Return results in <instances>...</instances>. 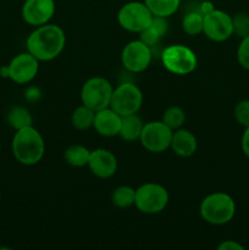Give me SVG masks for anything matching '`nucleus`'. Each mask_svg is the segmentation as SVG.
Here are the masks:
<instances>
[{"label": "nucleus", "instance_id": "1", "mask_svg": "<svg viewBox=\"0 0 249 250\" xmlns=\"http://www.w3.org/2000/svg\"><path fill=\"white\" fill-rule=\"evenodd\" d=\"M65 45V32L60 26L53 23L36 27L26 41L27 51L39 61H51L56 59L62 53Z\"/></svg>", "mask_w": 249, "mask_h": 250}, {"label": "nucleus", "instance_id": "2", "mask_svg": "<svg viewBox=\"0 0 249 250\" xmlns=\"http://www.w3.org/2000/svg\"><path fill=\"white\" fill-rule=\"evenodd\" d=\"M12 154L24 166L37 165L45 153L44 138L33 126L16 131L11 143Z\"/></svg>", "mask_w": 249, "mask_h": 250}, {"label": "nucleus", "instance_id": "3", "mask_svg": "<svg viewBox=\"0 0 249 250\" xmlns=\"http://www.w3.org/2000/svg\"><path fill=\"white\" fill-rule=\"evenodd\" d=\"M199 214L208 224L212 226H222L232 221L236 215V203L227 193H211L200 203Z\"/></svg>", "mask_w": 249, "mask_h": 250}, {"label": "nucleus", "instance_id": "4", "mask_svg": "<svg viewBox=\"0 0 249 250\" xmlns=\"http://www.w3.org/2000/svg\"><path fill=\"white\" fill-rule=\"evenodd\" d=\"M161 62L168 72L177 76H186L197 68L198 59L194 51L183 44L166 46L161 53Z\"/></svg>", "mask_w": 249, "mask_h": 250}, {"label": "nucleus", "instance_id": "5", "mask_svg": "<svg viewBox=\"0 0 249 250\" xmlns=\"http://www.w3.org/2000/svg\"><path fill=\"white\" fill-rule=\"evenodd\" d=\"M170 195L167 189L159 183H144L136 189L134 207L146 215L160 214L167 207Z\"/></svg>", "mask_w": 249, "mask_h": 250}, {"label": "nucleus", "instance_id": "6", "mask_svg": "<svg viewBox=\"0 0 249 250\" xmlns=\"http://www.w3.org/2000/svg\"><path fill=\"white\" fill-rule=\"evenodd\" d=\"M114 87L104 77H92L85 81L81 89V100L82 104L92 109L93 111H99L110 106Z\"/></svg>", "mask_w": 249, "mask_h": 250}, {"label": "nucleus", "instance_id": "7", "mask_svg": "<svg viewBox=\"0 0 249 250\" xmlns=\"http://www.w3.org/2000/svg\"><path fill=\"white\" fill-rule=\"evenodd\" d=\"M153 20V14L145 2L142 1H129L122 5L117 14L119 24L126 31L132 33H141L145 28H148Z\"/></svg>", "mask_w": 249, "mask_h": 250}, {"label": "nucleus", "instance_id": "8", "mask_svg": "<svg viewBox=\"0 0 249 250\" xmlns=\"http://www.w3.org/2000/svg\"><path fill=\"white\" fill-rule=\"evenodd\" d=\"M143 105V93L132 82H124L114 88L110 107L121 116L137 114Z\"/></svg>", "mask_w": 249, "mask_h": 250}, {"label": "nucleus", "instance_id": "9", "mask_svg": "<svg viewBox=\"0 0 249 250\" xmlns=\"http://www.w3.org/2000/svg\"><path fill=\"white\" fill-rule=\"evenodd\" d=\"M172 133V129L163 121H150L144 125L139 141L145 150L150 153H163L170 148Z\"/></svg>", "mask_w": 249, "mask_h": 250}, {"label": "nucleus", "instance_id": "10", "mask_svg": "<svg viewBox=\"0 0 249 250\" xmlns=\"http://www.w3.org/2000/svg\"><path fill=\"white\" fill-rule=\"evenodd\" d=\"M151 59H153L151 48L144 44L141 39L129 42L122 49V65L132 73H141L145 71L150 65Z\"/></svg>", "mask_w": 249, "mask_h": 250}, {"label": "nucleus", "instance_id": "11", "mask_svg": "<svg viewBox=\"0 0 249 250\" xmlns=\"http://www.w3.org/2000/svg\"><path fill=\"white\" fill-rule=\"evenodd\" d=\"M203 33L212 42H225L233 34L232 16L222 10L214 9L204 16Z\"/></svg>", "mask_w": 249, "mask_h": 250}, {"label": "nucleus", "instance_id": "12", "mask_svg": "<svg viewBox=\"0 0 249 250\" xmlns=\"http://www.w3.org/2000/svg\"><path fill=\"white\" fill-rule=\"evenodd\" d=\"M7 66L10 72L9 78L12 82L17 84H27L38 75L39 60H37L31 53L24 51L12 58Z\"/></svg>", "mask_w": 249, "mask_h": 250}, {"label": "nucleus", "instance_id": "13", "mask_svg": "<svg viewBox=\"0 0 249 250\" xmlns=\"http://www.w3.org/2000/svg\"><path fill=\"white\" fill-rule=\"evenodd\" d=\"M55 0H26L22 5V19L29 26L49 23L55 14Z\"/></svg>", "mask_w": 249, "mask_h": 250}, {"label": "nucleus", "instance_id": "14", "mask_svg": "<svg viewBox=\"0 0 249 250\" xmlns=\"http://www.w3.org/2000/svg\"><path fill=\"white\" fill-rule=\"evenodd\" d=\"M88 167L92 171L94 176L98 178L112 177L117 171V159L114 154L107 149L98 148L90 151L89 161H88Z\"/></svg>", "mask_w": 249, "mask_h": 250}, {"label": "nucleus", "instance_id": "15", "mask_svg": "<svg viewBox=\"0 0 249 250\" xmlns=\"http://www.w3.org/2000/svg\"><path fill=\"white\" fill-rule=\"evenodd\" d=\"M121 115L117 114L115 110H112L109 106L99 110V111H95L93 127L100 136L110 138V137L119 136L120 128H121Z\"/></svg>", "mask_w": 249, "mask_h": 250}, {"label": "nucleus", "instance_id": "16", "mask_svg": "<svg viewBox=\"0 0 249 250\" xmlns=\"http://www.w3.org/2000/svg\"><path fill=\"white\" fill-rule=\"evenodd\" d=\"M170 148L180 158H190L197 151V138L192 132L181 127L173 131Z\"/></svg>", "mask_w": 249, "mask_h": 250}, {"label": "nucleus", "instance_id": "17", "mask_svg": "<svg viewBox=\"0 0 249 250\" xmlns=\"http://www.w3.org/2000/svg\"><path fill=\"white\" fill-rule=\"evenodd\" d=\"M144 124L137 114L122 116L121 128L119 136L126 142H134L139 139Z\"/></svg>", "mask_w": 249, "mask_h": 250}, {"label": "nucleus", "instance_id": "18", "mask_svg": "<svg viewBox=\"0 0 249 250\" xmlns=\"http://www.w3.org/2000/svg\"><path fill=\"white\" fill-rule=\"evenodd\" d=\"M89 155L90 150L85 148L84 146L73 144L66 149L65 153H63V159H65L66 164H68L72 167H84L88 165Z\"/></svg>", "mask_w": 249, "mask_h": 250}, {"label": "nucleus", "instance_id": "19", "mask_svg": "<svg viewBox=\"0 0 249 250\" xmlns=\"http://www.w3.org/2000/svg\"><path fill=\"white\" fill-rule=\"evenodd\" d=\"M7 124L15 131L26 128V127L33 126V117H32L29 110L23 106H14L7 112Z\"/></svg>", "mask_w": 249, "mask_h": 250}, {"label": "nucleus", "instance_id": "20", "mask_svg": "<svg viewBox=\"0 0 249 250\" xmlns=\"http://www.w3.org/2000/svg\"><path fill=\"white\" fill-rule=\"evenodd\" d=\"M144 2L153 16L165 17V19L172 16L181 5V0H144Z\"/></svg>", "mask_w": 249, "mask_h": 250}, {"label": "nucleus", "instance_id": "21", "mask_svg": "<svg viewBox=\"0 0 249 250\" xmlns=\"http://www.w3.org/2000/svg\"><path fill=\"white\" fill-rule=\"evenodd\" d=\"M95 111L89 109L85 105H81V106L76 107L75 111L71 115V124L76 129L80 131H85V129L93 127V122H94Z\"/></svg>", "mask_w": 249, "mask_h": 250}, {"label": "nucleus", "instance_id": "22", "mask_svg": "<svg viewBox=\"0 0 249 250\" xmlns=\"http://www.w3.org/2000/svg\"><path fill=\"white\" fill-rule=\"evenodd\" d=\"M134 200H136V189L129 186H120L112 192V204L120 209H128L133 207Z\"/></svg>", "mask_w": 249, "mask_h": 250}, {"label": "nucleus", "instance_id": "23", "mask_svg": "<svg viewBox=\"0 0 249 250\" xmlns=\"http://www.w3.org/2000/svg\"><path fill=\"white\" fill-rule=\"evenodd\" d=\"M204 16L198 10L189 11L185 15L182 20V29L188 36H198L203 33Z\"/></svg>", "mask_w": 249, "mask_h": 250}, {"label": "nucleus", "instance_id": "24", "mask_svg": "<svg viewBox=\"0 0 249 250\" xmlns=\"http://www.w3.org/2000/svg\"><path fill=\"white\" fill-rule=\"evenodd\" d=\"M161 121L172 131L181 128L186 122V112L180 106H170L165 110Z\"/></svg>", "mask_w": 249, "mask_h": 250}, {"label": "nucleus", "instance_id": "25", "mask_svg": "<svg viewBox=\"0 0 249 250\" xmlns=\"http://www.w3.org/2000/svg\"><path fill=\"white\" fill-rule=\"evenodd\" d=\"M232 23H233V34L238 36L239 38L249 36V15L244 12L232 16Z\"/></svg>", "mask_w": 249, "mask_h": 250}, {"label": "nucleus", "instance_id": "26", "mask_svg": "<svg viewBox=\"0 0 249 250\" xmlns=\"http://www.w3.org/2000/svg\"><path fill=\"white\" fill-rule=\"evenodd\" d=\"M234 119L241 126L249 127V100L243 99L238 102L234 106Z\"/></svg>", "mask_w": 249, "mask_h": 250}, {"label": "nucleus", "instance_id": "27", "mask_svg": "<svg viewBox=\"0 0 249 250\" xmlns=\"http://www.w3.org/2000/svg\"><path fill=\"white\" fill-rule=\"evenodd\" d=\"M237 61L244 70L249 71V36L242 38L237 48Z\"/></svg>", "mask_w": 249, "mask_h": 250}, {"label": "nucleus", "instance_id": "28", "mask_svg": "<svg viewBox=\"0 0 249 250\" xmlns=\"http://www.w3.org/2000/svg\"><path fill=\"white\" fill-rule=\"evenodd\" d=\"M139 39H141L144 44H146V45L150 46V48L153 49V46L158 45L161 37L159 36V33L155 31V29H153L150 26H149L148 28H145L144 31H142L141 33H139Z\"/></svg>", "mask_w": 249, "mask_h": 250}, {"label": "nucleus", "instance_id": "29", "mask_svg": "<svg viewBox=\"0 0 249 250\" xmlns=\"http://www.w3.org/2000/svg\"><path fill=\"white\" fill-rule=\"evenodd\" d=\"M150 27L153 29H155L156 32L159 33V36L163 38L166 33H167L168 29V23H167V19L165 17H159V16H153V20H151Z\"/></svg>", "mask_w": 249, "mask_h": 250}, {"label": "nucleus", "instance_id": "30", "mask_svg": "<svg viewBox=\"0 0 249 250\" xmlns=\"http://www.w3.org/2000/svg\"><path fill=\"white\" fill-rule=\"evenodd\" d=\"M24 98H26V100H28V102H32V103L38 102V100L42 98L41 89L37 87L27 88V90L24 92Z\"/></svg>", "mask_w": 249, "mask_h": 250}, {"label": "nucleus", "instance_id": "31", "mask_svg": "<svg viewBox=\"0 0 249 250\" xmlns=\"http://www.w3.org/2000/svg\"><path fill=\"white\" fill-rule=\"evenodd\" d=\"M241 148L244 155L249 159V127H246L243 134H242Z\"/></svg>", "mask_w": 249, "mask_h": 250}, {"label": "nucleus", "instance_id": "32", "mask_svg": "<svg viewBox=\"0 0 249 250\" xmlns=\"http://www.w3.org/2000/svg\"><path fill=\"white\" fill-rule=\"evenodd\" d=\"M219 250H244V247L236 241H225L217 247Z\"/></svg>", "mask_w": 249, "mask_h": 250}, {"label": "nucleus", "instance_id": "33", "mask_svg": "<svg viewBox=\"0 0 249 250\" xmlns=\"http://www.w3.org/2000/svg\"><path fill=\"white\" fill-rule=\"evenodd\" d=\"M214 9H215V6L211 1H209V0H204V1L199 5V9H198V11H199L203 16H205V15H208L209 12H211Z\"/></svg>", "mask_w": 249, "mask_h": 250}, {"label": "nucleus", "instance_id": "34", "mask_svg": "<svg viewBox=\"0 0 249 250\" xmlns=\"http://www.w3.org/2000/svg\"><path fill=\"white\" fill-rule=\"evenodd\" d=\"M9 66L5 65L2 66V67H0V76H1L2 78H9Z\"/></svg>", "mask_w": 249, "mask_h": 250}, {"label": "nucleus", "instance_id": "35", "mask_svg": "<svg viewBox=\"0 0 249 250\" xmlns=\"http://www.w3.org/2000/svg\"><path fill=\"white\" fill-rule=\"evenodd\" d=\"M0 150H1V144H0Z\"/></svg>", "mask_w": 249, "mask_h": 250}, {"label": "nucleus", "instance_id": "36", "mask_svg": "<svg viewBox=\"0 0 249 250\" xmlns=\"http://www.w3.org/2000/svg\"><path fill=\"white\" fill-rule=\"evenodd\" d=\"M0 202H1V195H0Z\"/></svg>", "mask_w": 249, "mask_h": 250}]
</instances>
